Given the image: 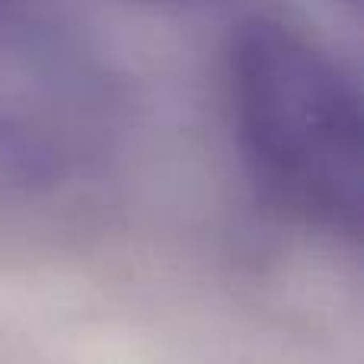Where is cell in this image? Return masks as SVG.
I'll return each mask as SVG.
<instances>
[{
  "label": "cell",
  "instance_id": "6da1fadb",
  "mask_svg": "<svg viewBox=\"0 0 364 364\" xmlns=\"http://www.w3.org/2000/svg\"><path fill=\"white\" fill-rule=\"evenodd\" d=\"M233 122L272 198L336 237H361L364 115L355 80L278 19H246L227 55Z\"/></svg>",
  "mask_w": 364,
  "mask_h": 364
},
{
  "label": "cell",
  "instance_id": "3957f363",
  "mask_svg": "<svg viewBox=\"0 0 364 364\" xmlns=\"http://www.w3.org/2000/svg\"><path fill=\"white\" fill-rule=\"evenodd\" d=\"M144 4H154V6H173V10H188V6H205L211 0H144Z\"/></svg>",
  "mask_w": 364,
  "mask_h": 364
},
{
  "label": "cell",
  "instance_id": "277c9868",
  "mask_svg": "<svg viewBox=\"0 0 364 364\" xmlns=\"http://www.w3.org/2000/svg\"><path fill=\"white\" fill-rule=\"evenodd\" d=\"M346 4H348V6H358V4H361V0H346Z\"/></svg>",
  "mask_w": 364,
  "mask_h": 364
},
{
  "label": "cell",
  "instance_id": "7a4b0ae2",
  "mask_svg": "<svg viewBox=\"0 0 364 364\" xmlns=\"http://www.w3.org/2000/svg\"><path fill=\"white\" fill-rule=\"evenodd\" d=\"M32 4L36 0H0V55L32 48Z\"/></svg>",
  "mask_w": 364,
  "mask_h": 364
}]
</instances>
